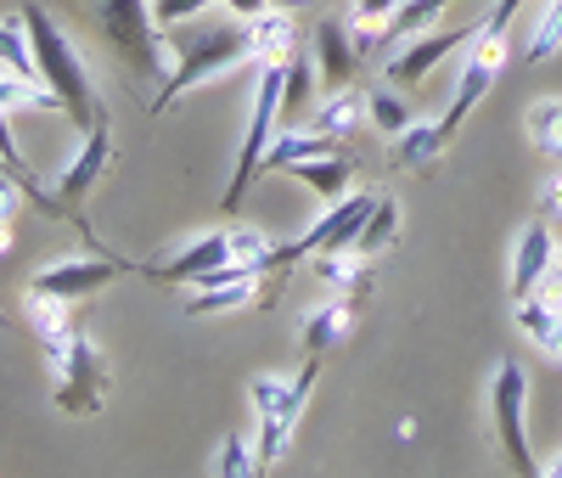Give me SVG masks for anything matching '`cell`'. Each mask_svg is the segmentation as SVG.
<instances>
[{
  "label": "cell",
  "instance_id": "cell-23",
  "mask_svg": "<svg viewBox=\"0 0 562 478\" xmlns=\"http://www.w3.org/2000/svg\"><path fill=\"white\" fill-rule=\"evenodd\" d=\"M310 270L326 281V287H338V293H366L371 287V276H366V254H355V248H326V254H310Z\"/></svg>",
  "mask_w": 562,
  "mask_h": 478
},
{
  "label": "cell",
  "instance_id": "cell-30",
  "mask_svg": "<svg viewBox=\"0 0 562 478\" xmlns=\"http://www.w3.org/2000/svg\"><path fill=\"white\" fill-rule=\"evenodd\" d=\"M450 7V0H400V12L389 18V29H383V45H400V40H411V34H422L439 12Z\"/></svg>",
  "mask_w": 562,
  "mask_h": 478
},
{
  "label": "cell",
  "instance_id": "cell-8",
  "mask_svg": "<svg viewBox=\"0 0 562 478\" xmlns=\"http://www.w3.org/2000/svg\"><path fill=\"white\" fill-rule=\"evenodd\" d=\"M281 90H288V63H259V85H254V108H248V135H243V153H237V175L225 186V214H237L254 175L265 169L270 153V124L281 119Z\"/></svg>",
  "mask_w": 562,
  "mask_h": 478
},
{
  "label": "cell",
  "instance_id": "cell-35",
  "mask_svg": "<svg viewBox=\"0 0 562 478\" xmlns=\"http://www.w3.org/2000/svg\"><path fill=\"white\" fill-rule=\"evenodd\" d=\"M0 63L18 68V74H29V79H40V74H34V52H29V23H23V12H18V18H0Z\"/></svg>",
  "mask_w": 562,
  "mask_h": 478
},
{
  "label": "cell",
  "instance_id": "cell-15",
  "mask_svg": "<svg viewBox=\"0 0 562 478\" xmlns=\"http://www.w3.org/2000/svg\"><path fill=\"white\" fill-rule=\"evenodd\" d=\"M551 254H557V243H551V220L540 214L535 225H524L518 248H512V299H529V293H540Z\"/></svg>",
  "mask_w": 562,
  "mask_h": 478
},
{
  "label": "cell",
  "instance_id": "cell-14",
  "mask_svg": "<svg viewBox=\"0 0 562 478\" xmlns=\"http://www.w3.org/2000/svg\"><path fill=\"white\" fill-rule=\"evenodd\" d=\"M310 45H315L321 90H344V85L355 79V68L366 63V57H360V45H355V29L338 23V18H321L315 34H310Z\"/></svg>",
  "mask_w": 562,
  "mask_h": 478
},
{
  "label": "cell",
  "instance_id": "cell-32",
  "mask_svg": "<svg viewBox=\"0 0 562 478\" xmlns=\"http://www.w3.org/2000/svg\"><path fill=\"white\" fill-rule=\"evenodd\" d=\"M310 102H315V63H310L304 52H293V57H288V90H281V119L304 113Z\"/></svg>",
  "mask_w": 562,
  "mask_h": 478
},
{
  "label": "cell",
  "instance_id": "cell-41",
  "mask_svg": "<svg viewBox=\"0 0 562 478\" xmlns=\"http://www.w3.org/2000/svg\"><path fill=\"white\" fill-rule=\"evenodd\" d=\"M0 164H7V158H0Z\"/></svg>",
  "mask_w": 562,
  "mask_h": 478
},
{
  "label": "cell",
  "instance_id": "cell-21",
  "mask_svg": "<svg viewBox=\"0 0 562 478\" xmlns=\"http://www.w3.org/2000/svg\"><path fill=\"white\" fill-rule=\"evenodd\" d=\"M248 34H254V63H288L299 52V23L293 12H281V7H265L259 18H248Z\"/></svg>",
  "mask_w": 562,
  "mask_h": 478
},
{
  "label": "cell",
  "instance_id": "cell-5",
  "mask_svg": "<svg viewBox=\"0 0 562 478\" xmlns=\"http://www.w3.org/2000/svg\"><path fill=\"white\" fill-rule=\"evenodd\" d=\"M97 23H102L108 45L124 57V68H135V79H147V85L169 79L175 45H164V34H158L153 0H97Z\"/></svg>",
  "mask_w": 562,
  "mask_h": 478
},
{
  "label": "cell",
  "instance_id": "cell-33",
  "mask_svg": "<svg viewBox=\"0 0 562 478\" xmlns=\"http://www.w3.org/2000/svg\"><path fill=\"white\" fill-rule=\"evenodd\" d=\"M562 52V0H546V7H540V23H535V34H529V63L540 68V63H551Z\"/></svg>",
  "mask_w": 562,
  "mask_h": 478
},
{
  "label": "cell",
  "instance_id": "cell-19",
  "mask_svg": "<svg viewBox=\"0 0 562 478\" xmlns=\"http://www.w3.org/2000/svg\"><path fill=\"white\" fill-rule=\"evenodd\" d=\"M518 332L546 355V360H557L562 366V304H551V299H540V293H529V299H518Z\"/></svg>",
  "mask_w": 562,
  "mask_h": 478
},
{
  "label": "cell",
  "instance_id": "cell-39",
  "mask_svg": "<svg viewBox=\"0 0 562 478\" xmlns=\"http://www.w3.org/2000/svg\"><path fill=\"white\" fill-rule=\"evenodd\" d=\"M270 7H281V12H304V7H315V0H270Z\"/></svg>",
  "mask_w": 562,
  "mask_h": 478
},
{
  "label": "cell",
  "instance_id": "cell-13",
  "mask_svg": "<svg viewBox=\"0 0 562 478\" xmlns=\"http://www.w3.org/2000/svg\"><path fill=\"white\" fill-rule=\"evenodd\" d=\"M124 270H130V265H119V259H108V254H79V259H57V265L34 270L29 287H40V293H63V299L79 304V299H97L102 287H113Z\"/></svg>",
  "mask_w": 562,
  "mask_h": 478
},
{
  "label": "cell",
  "instance_id": "cell-7",
  "mask_svg": "<svg viewBox=\"0 0 562 478\" xmlns=\"http://www.w3.org/2000/svg\"><path fill=\"white\" fill-rule=\"evenodd\" d=\"M45 366H52V400L68 416H97L108 405V355L74 332L63 349H45Z\"/></svg>",
  "mask_w": 562,
  "mask_h": 478
},
{
  "label": "cell",
  "instance_id": "cell-37",
  "mask_svg": "<svg viewBox=\"0 0 562 478\" xmlns=\"http://www.w3.org/2000/svg\"><path fill=\"white\" fill-rule=\"evenodd\" d=\"M540 214H546L551 225H562V169L540 186Z\"/></svg>",
  "mask_w": 562,
  "mask_h": 478
},
{
  "label": "cell",
  "instance_id": "cell-3",
  "mask_svg": "<svg viewBox=\"0 0 562 478\" xmlns=\"http://www.w3.org/2000/svg\"><path fill=\"white\" fill-rule=\"evenodd\" d=\"M315 377H321V355H304L299 377H254L248 382V400L259 411V467L270 473L281 456L293 451V434H299V422H304V400L315 389Z\"/></svg>",
  "mask_w": 562,
  "mask_h": 478
},
{
  "label": "cell",
  "instance_id": "cell-24",
  "mask_svg": "<svg viewBox=\"0 0 562 478\" xmlns=\"http://www.w3.org/2000/svg\"><path fill=\"white\" fill-rule=\"evenodd\" d=\"M293 180H304L315 198H326V203H338L344 191H349V180H355V164H349V153H333V158H310V164H293L288 169Z\"/></svg>",
  "mask_w": 562,
  "mask_h": 478
},
{
  "label": "cell",
  "instance_id": "cell-4",
  "mask_svg": "<svg viewBox=\"0 0 562 478\" xmlns=\"http://www.w3.org/2000/svg\"><path fill=\"white\" fill-rule=\"evenodd\" d=\"M518 7L524 0H495V12L479 23V34L467 40V68H461V85H456V102H450V113L439 119V130L456 141V130L473 119V108L490 96V85L501 79V68H506V34H512V18H518Z\"/></svg>",
  "mask_w": 562,
  "mask_h": 478
},
{
  "label": "cell",
  "instance_id": "cell-36",
  "mask_svg": "<svg viewBox=\"0 0 562 478\" xmlns=\"http://www.w3.org/2000/svg\"><path fill=\"white\" fill-rule=\"evenodd\" d=\"M209 7H225V0H153V18H158V29H186Z\"/></svg>",
  "mask_w": 562,
  "mask_h": 478
},
{
  "label": "cell",
  "instance_id": "cell-28",
  "mask_svg": "<svg viewBox=\"0 0 562 478\" xmlns=\"http://www.w3.org/2000/svg\"><path fill=\"white\" fill-rule=\"evenodd\" d=\"M400 12V0H355V45H360V57H371L383 45V29H389V18Z\"/></svg>",
  "mask_w": 562,
  "mask_h": 478
},
{
  "label": "cell",
  "instance_id": "cell-16",
  "mask_svg": "<svg viewBox=\"0 0 562 478\" xmlns=\"http://www.w3.org/2000/svg\"><path fill=\"white\" fill-rule=\"evenodd\" d=\"M349 326H355V293H338V299H326L304 315V332H299V344L304 355H333L344 338H349Z\"/></svg>",
  "mask_w": 562,
  "mask_h": 478
},
{
  "label": "cell",
  "instance_id": "cell-27",
  "mask_svg": "<svg viewBox=\"0 0 562 478\" xmlns=\"http://www.w3.org/2000/svg\"><path fill=\"white\" fill-rule=\"evenodd\" d=\"M394 236H400V203H394V198H378V209H371V220H366L360 236H355V254L378 259L383 248H394Z\"/></svg>",
  "mask_w": 562,
  "mask_h": 478
},
{
  "label": "cell",
  "instance_id": "cell-34",
  "mask_svg": "<svg viewBox=\"0 0 562 478\" xmlns=\"http://www.w3.org/2000/svg\"><path fill=\"white\" fill-rule=\"evenodd\" d=\"M209 473H214V478H254V473H265V467H259V451H254L243 434H225V445H220V456L209 462Z\"/></svg>",
  "mask_w": 562,
  "mask_h": 478
},
{
  "label": "cell",
  "instance_id": "cell-18",
  "mask_svg": "<svg viewBox=\"0 0 562 478\" xmlns=\"http://www.w3.org/2000/svg\"><path fill=\"white\" fill-rule=\"evenodd\" d=\"M344 153V135H326V130H288V135H276L270 141V153H265V169H281L288 175L293 164H310V158H333Z\"/></svg>",
  "mask_w": 562,
  "mask_h": 478
},
{
  "label": "cell",
  "instance_id": "cell-29",
  "mask_svg": "<svg viewBox=\"0 0 562 478\" xmlns=\"http://www.w3.org/2000/svg\"><path fill=\"white\" fill-rule=\"evenodd\" d=\"M23 198H29V175L12 169V164H0V259L12 254V225H18Z\"/></svg>",
  "mask_w": 562,
  "mask_h": 478
},
{
  "label": "cell",
  "instance_id": "cell-17",
  "mask_svg": "<svg viewBox=\"0 0 562 478\" xmlns=\"http://www.w3.org/2000/svg\"><path fill=\"white\" fill-rule=\"evenodd\" d=\"M270 293L265 276H231L220 287H192V299H186V315H231V310H248Z\"/></svg>",
  "mask_w": 562,
  "mask_h": 478
},
{
  "label": "cell",
  "instance_id": "cell-20",
  "mask_svg": "<svg viewBox=\"0 0 562 478\" xmlns=\"http://www.w3.org/2000/svg\"><path fill=\"white\" fill-rule=\"evenodd\" d=\"M29 326H34V338H40L45 349H63L74 332H79V326H74V299L29 287Z\"/></svg>",
  "mask_w": 562,
  "mask_h": 478
},
{
  "label": "cell",
  "instance_id": "cell-1",
  "mask_svg": "<svg viewBox=\"0 0 562 478\" xmlns=\"http://www.w3.org/2000/svg\"><path fill=\"white\" fill-rule=\"evenodd\" d=\"M243 63H254V34H248V18H237V12L175 34V68H169V79L153 96V113H169L192 85L220 79V74L243 68Z\"/></svg>",
  "mask_w": 562,
  "mask_h": 478
},
{
  "label": "cell",
  "instance_id": "cell-22",
  "mask_svg": "<svg viewBox=\"0 0 562 478\" xmlns=\"http://www.w3.org/2000/svg\"><path fill=\"white\" fill-rule=\"evenodd\" d=\"M445 147H450V135L439 130V119H434V124H416V119H411V124L394 135L389 164H394V169H428Z\"/></svg>",
  "mask_w": 562,
  "mask_h": 478
},
{
  "label": "cell",
  "instance_id": "cell-10",
  "mask_svg": "<svg viewBox=\"0 0 562 478\" xmlns=\"http://www.w3.org/2000/svg\"><path fill=\"white\" fill-rule=\"evenodd\" d=\"M371 209H378V198L371 191H355V198H338L333 209H326L304 236H293V243H281L276 248V259H270V270L281 276L288 265H299V259H310V254H326V248H355V236H360V225L371 220Z\"/></svg>",
  "mask_w": 562,
  "mask_h": 478
},
{
  "label": "cell",
  "instance_id": "cell-12",
  "mask_svg": "<svg viewBox=\"0 0 562 478\" xmlns=\"http://www.w3.org/2000/svg\"><path fill=\"white\" fill-rule=\"evenodd\" d=\"M479 23H484V18H479ZM479 23H461V29H422V34H411L400 52L383 63V79H389L394 90H416V85L428 79L450 52H461V45L479 34Z\"/></svg>",
  "mask_w": 562,
  "mask_h": 478
},
{
  "label": "cell",
  "instance_id": "cell-31",
  "mask_svg": "<svg viewBox=\"0 0 562 478\" xmlns=\"http://www.w3.org/2000/svg\"><path fill=\"white\" fill-rule=\"evenodd\" d=\"M366 119H371V130L378 135H400L405 124H411V113H405V102H400V90L394 85H383V90H366Z\"/></svg>",
  "mask_w": 562,
  "mask_h": 478
},
{
  "label": "cell",
  "instance_id": "cell-9",
  "mask_svg": "<svg viewBox=\"0 0 562 478\" xmlns=\"http://www.w3.org/2000/svg\"><path fill=\"white\" fill-rule=\"evenodd\" d=\"M490 411H495V440L512 462V473L540 478V462L529 451V371L518 360H501L490 382Z\"/></svg>",
  "mask_w": 562,
  "mask_h": 478
},
{
  "label": "cell",
  "instance_id": "cell-6",
  "mask_svg": "<svg viewBox=\"0 0 562 478\" xmlns=\"http://www.w3.org/2000/svg\"><path fill=\"white\" fill-rule=\"evenodd\" d=\"M108 164H113V130H108V119L102 124H90L85 130V147L74 153V164L57 175V186L45 191V186H29V198L52 214V220H68V225H79L85 236H90V225H85V203H90V191H97V180L108 175Z\"/></svg>",
  "mask_w": 562,
  "mask_h": 478
},
{
  "label": "cell",
  "instance_id": "cell-2",
  "mask_svg": "<svg viewBox=\"0 0 562 478\" xmlns=\"http://www.w3.org/2000/svg\"><path fill=\"white\" fill-rule=\"evenodd\" d=\"M23 23H29V52H34L40 85H52L63 96V113L79 130L102 124V102H97V85H90V68L79 63V52L68 45V34L57 29V18L45 12L40 0H23Z\"/></svg>",
  "mask_w": 562,
  "mask_h": 478
},
{
  "label": "cell",
  "instance_id": "cell-26",
  "mask_svg": "<svg viewBox=\"0 0 562 478\" xmlns=\"http://www.w3.org/2000/svg\"><path fill=\"white\" fill-rule=\"evenodd\" d=\"M360 119H366V96L360 90H326V102L315 108V130H326V135H349V130H360Z\"/></svg>",
  "mask_w": 562,
  "mask_h": 478
},
{
  "label": "cell",
  "instance_id": "cell-40",
  "mask_svg": "<svg viewBox=\"0 0 562 478\" xmlns=\"http://www.w3.org/2000/svg\"><path fill=\"white\" fill-rule=\"evenodd\" d=\"M540 473H546V478H562V456H551V462H546Z\"/></svg>",
  "mask_w": 562,
  "mask_h": 478
},
{
  "label": "cell",
  "instance_id": "cell-38",
  "mask_svg": "<svg viewBox=\"0 0 562 478\" xmlns=\"http://www.w3.org/2000/svg\"><path fill=\"white\" fill-rule=\"evenodd\" d=\"M540 299L562 304V248H557V254H551V265H546V281H540Z\"/></svg>",
  "mask_w": 562,
  "mask_h": 478
},
{
  "label": "cell",
  "instance_id": "cell-11",
  "mask_svg": "<svg viewBox=\"0 0 562 478\" xmlns=\"http://www.w3.org/2000/svg\"><path fill=\"white\" fill-rule=\"evenodd\" d=\"M203 270H237V276H259V270H243V265H237V236H231V225L192 236V243H186L180 254H169V259H158V265H140V276L169 281V287H192Z\"/></svg>",
  "mask_w": 562,
  "mask_h": 478
},
{
  "label": "cell",
  "instance_id": "cell-25",
  "mask_svg": "<svg viewBox=\"0 0 562 478\" xmlns=\"http://www.w3.org/2000/svg\"><path fill=\"white\" fill-rule=\"evenodd\" d=\"M524 135H529L535 153L562 158V96H540V102L524 113Z\"/></svg>",
  "mask_w": 562,
  "mask_h": 478
}]
</instances>
